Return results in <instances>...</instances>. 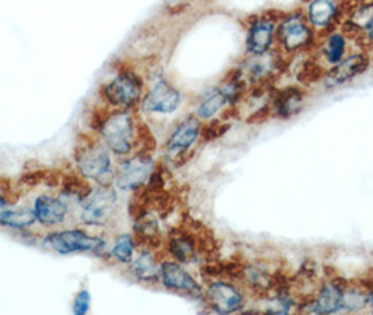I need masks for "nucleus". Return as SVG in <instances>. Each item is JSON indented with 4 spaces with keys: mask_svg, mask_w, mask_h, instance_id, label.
Here are the masks:
<instances>
[{
    "mask_svg": "<svg viewBox=\"0 0 373 315\" xmlns=\"http://www.w3.org/2000/svg\"><path fill=\"white\" fill-rule=\"evenodd\" d=\"M303 106V94L299 89L286 87L279 90L274 100L271 111L279 118H291L296 115Z\"/></svg>",
    "mask_w": 373,
    "mask_h": 315,
    "instance_id": "15",
    "label": "nucleus"
},
{
    "mask_svg": "<svg viewBox=\"0 0 373 315\" xmlns=\"http://www.w3.org/2000/svg\"><path fill=\"white\" fill-rule=\"evenodd\" d=\"M138 126L132 109H111L97 128L107 149L117 156H128L138 145Z\"/></svg>",
    "mask_w": 373,
    "mask_h": 315,
    "instance_id": "1",
    "label": "nucleus"
},
{
    "mask_svg": "<svg viewBox=\"0 0 373 315\" xmlns=\"http://www.w3.org/2000/svg\"><path fill=\"white\" fill-rule=\"evenodd\" d=\"M278 40L283 50L295 52L306 48L313 40V31L301 13L288 16L279 26Z\"/></svg>",
    "mask_w": 373,
    "mask_h": 315,
    "instance_id": "8",
    "label": "nucleus"
},
{
    "mask_svg": "<svg viewBox=\"0 0 373 315\" xmlns=\"http://www.w3.org/2000/svg\"><path fill=\"white\" fill-rule=\"evenodd\" d=\"M275 24L274 20L261 18L250 24L247 37V50L254 56L266 55L272 45Z\"/></svg>",
    "mask_w": 373,
    "mask_h": 315,
    "instance_id": "14",
    "label": "nucleus"
},
{
    "mask_svg": "<svg viewBox=\"0 0 373 315\" xmlns=\"http://www.w3.org/2000/svg\"><path fill=\"white\" fill-rule=\"evenodd\" d=\"M207 300L210 306L219 314H229L242 307V294L229 283L215 282L207 292Z\"/></svg>",
    "mask_w": 373,
    "mask_h": 315,
    "instance_id": "12",
    "label": "nucleus"
},
{
    "mask_svg": "<svg viewBox=\"0 0 373 315\" xmlns=\"http://www.w3.org/2000/svg\"><path fill=\"white\" fill-rule=\"evenodd\" d=\"M201 135V122L198 116H187L183 119L171 132L166 150L171 155H184L200 138Z\"/></svg>",
    "mask_w": 373,
    "mask_h": 315,
    "instance_id": "11",
    "label": "nucleus"
},
{
    "mask_svg": "<svg viewBox=\"0 0 373 315\" xmlns=\"http://www.w3.org/2000/svg\"><path fill=\"white\" fill-rule=\"evenodd\" d=\"M132 276L144 283H156L160 279V266L149 251H142L138 258L131 261Z\"/></svg>",
    "mask_w": 373,
    "mask_h": 315,
    "instance_id": "18",
    "label": "nucleus"
},
{
    "mask_svg": "<svg viewBox=\"0 0 373 315\" xmlns=\"http://www.w3.org/2000/svg\"><path fill=\"white\" fill-rule=\"evenodd\" d=\"M323 53L328 63H338L342 60L345 53V37L341 33H333L325 37V43L323 45Z\"/></svg>",
    "mask_w": 373,
    "mask_h": 315,
    "instance_id": "22",
    "label": "nucleus"
},
{
    "mask_svg": "<svg viewBox=\"0 0 373 315\" xmlns=\"http://www.w3.org/2000/svg\"><path fill=\"white\" fill-rule=\"evenodd\" d=\"M37 221L33 208L0 209V226L11 230H26Z\"/></svg>",
    "mask_w": 373,
    "mask_h": 315,
    "instance_id": "20",
    "label": "nucleus"
},
{
    "mask_svg": "<svg viewBox=\"0 0 373 315\" xmlns=\"http://www.w3.org/2000/svg\"><path fill=\"white\" fill-rule=\"evenodd\" d=\"M144 96V79L134 69H121L102 89L103 100L112 109H134Z\"/></svg>",
    "mask_w": 373,
    "mask_h": 315,
    "instance_id": "3",
    "label": "nucleus"
},
{
    "mask_svg": "<svg viewBox=\"0 0 373 315\" xmlns=\"http://www.w3.org/2000/svg\"><path fill=\"white\" fill-rule=\"evenodd\" d=\"M371 302H372V310H373V290H371Z\"/></svg>",
    "mask_w": 373,
    "mask_h": 315,
    "instance_id": "31",
    "label": "nucleus"
},
{
    "mask_svg": "<svg viewBox=\"0 0 373 315\" xmlns=\"http://www.w3.org/2000/svg\"><path fill=\"white\" fill-rule=\"evenodd\" d=\"M369 65V59L367 53H354L348 56L347 59L340 60L338 63L334 65L333 69L325 72L324 76V86L327 89H335L338 86H342L361 74L362 72L367 70Z\"/></svg>",
    "mask_w": 373,
    "mask_h": 315,
    "instance_id": "9",
    "label": "nucleus"
},
{
    "mask_svg": "<svg viewBox=\"0 0 373 315\" xmlns=\"http://www.w3.org/2000/svg\"><path fill=\"white\" fill-rule=\"evenodd\" d=\"M160 279L168 290L185 293L191 297H201L202 289L195 279L178 263L163 262L160 266Z\"/></svg>",
    "mask_w": 373,
    "mask_h": 315,
    "instance_id": "10",
    "label": "nucleus"
},
{
    "mask_svg": "<svg viewBox=\"0 0 373 315\" xmlns=\"http://www.w3.org/2000/svg\"><path fill=\"white\" fill-rule=\"evenodd\" d=\"M155 171L151 153H138L124 160L115 171V185L121 191H138L144 188Z\"/></svg>",
    "mask_w": 373,
    "mask_h": 315,
    "instance_id": "5",
    "label": "nucleus"
},
{
    "mask_svg": "<svg viewBox=\"0 0 373 315\" xmlns=\"http://www.w3.org/2000/svg\"><path fill=\"white\" fill-rule=\"evenodd\" d=\"M197 241L188 233H178L168 240V253L180 262L191 263L197 260Z\"/></svg>",
    "mask_w": 373,
    "mask_h": 315,
    "instance_id": "19",
    "label": "nucleus"
},
{
    "mask_svg": "<svg viewBox=\"0 0 373 315\" xmlns=\"http://www.w3.org/2000/svg\"><path fill=\"white\" fill-rule=\"evenodd\" d=\"M90 306H92V296L90 292L83 289L80 290L73 302V314L85 315L90 311Z\"/></svg>",
    "mask_w": 373,
    "mask_h": 315,
    "instance_id": "27",
    "label": "nucleus"
},
{
    "mask_svg": "<svg viewBox=\"0 0 373 315\" xmlns=\"http://www.w3.org/2000/svg\"><path fill=\"white\" fill-rule=\"evenodd\" d=\"M75 160L83 178L92 179L102 187H108L112 182L115 171L112 170L109 150L103 142L87 139L85 143L77 146Z\"/></svg>",
    "mask_w": 373,
    "mask_h": 315,
    "instance_id": "2",
    "label": "nucleus"
},
{
    "mask_svg": "<svg viewBox=\"0 0 373 315\" xmlns=\"http://www.w3.org/2000/svg\"><path fill=\"white\" fill-rule=\"evenodd\" d=\"M337 6L333 0H313L308 9V18L313 27L327 31L334 28Z\"/></svg>",
    "mask_w": 373,
    "mask_h": 315,
    "instance_id": "17",
    "label": "nucleus"
},
{
    "mask_svg": "<svg viewBox=\"0 0 373 315\" xmlns=\"http://www.w3.org/2000/svg\"><path fill=\"white\" fill-rule=\"evenodd\" d=\"M6 206H7V199L0 194V209H3Z\"/></svg>",
    "mask_w": 373,
    "mask_h": 315,
    "instance_id": "30",
    "label": "nucleus"
},
{
    "mask_svg": "<svg viewBox=\"0 0 373 315\" xmlns=\"http://www.w3.org/2000/svg\"><path fill=\"white\" fill-rule=\"evenodd\" d=\"M82 221L87 226H104L111 221L117 210V192L108 185L102 187L80 202Z\"/></svg>",
    "mask_w": 373,
    "mask_h": 315,
    "instance_id": "6",
    "label": "nucleus"
},
{
    "mask_svg": "<svg viewBox=\"0 0 373 315\" xmlns=\"http://www.w3.org/2000/svg\"><path fill=\"white\" fill-rule=\"evenodd\" d=\"M324 76H325V70L323 69V66L313 60H308L298 73L299 82L306 86L318 83L324 79Z\"/></svg>",
    "mask_w": 373,
    "mask_h": 315,
    "instance_id": "24",
    "label": "nucleus"
},
{
    "mask_svg": "<svg viewBox=\"0 0 373 315\" xmlns=\"http://www.w3.org/2000/svg\"><path fill=\"white\" fill-rule=\"evenodd\" d=\"M344 289L338 283H328L320 290L318 300H315L310 306L312 313L318 314H331L342 309V297Z\"/></svg>",
    "mask_w": 373,
    "mask_h": 315,
    "instance_id": "16",
    "label": "nucleus"
},
{
    "mask_svg": "<svg viewBox=\"0 0 373 315\" xmlns=\"http://www.w3.org/2000/svg\"><path fill=\"white\" fill-rule=\"evenodd\" d=\"M227 103H229V99L225 90L222 87L215 89L212 92H210L198 105L197 116L200 119H211L213 115L219 112Z\"/></svg>",
    "mask_w": 373,
    "mask_h": 315,
    "instance_id": "21",
    "label": "nucleus"
},
{
    "mask_svg": "<svg viewBox=\"0 0 373 315\" xmlns=\"http://www.w3.org/2000/svg\"><path fill=\"white\" fill-rule=\"evenodd\" d=\"M364 31H365V35H367L368 43H369L371 45H373V14L369 17V20H368Z\"/></svg>",
    "mask_w": 373,
    "mask_h": 315,
    "instance_id": "29",
    "label": "nucleus"
},
{
    "mask_svg": "<svg viewBox=\"0 0 373 315\" xmlns=\"http://www.w3.org/2000/svg\"><path fill=\"white\" fill-rule=\"evenodd\" d=\"M227 129H229V123L227 122L212 121V122L207 123L205 126H201V135L200 136L205 142H212L215 139L220 138Z\"/></svg>",
    "mask_w": 373,
    "mask_h": 315,
    "instance_id": "26",
    "label": "nucleus"
},
{
    "mask_svg": "<svg viewBox=\"0 0 373 315\" xmlns=\"http://www.w3.org/2000/svg\"><path fill=\"white\" fill-rule=\"evenodd\" d=\"M271 112H272V111H271V106H263V108H260L259 111H256L252 116H249L247 121H249L250 123H253V125L261 123V122H264V121L268 119V116H269Z\"/></svg>",
    "mask_w": 373,
    "mask_h": 315,
    "instance_id": "28",
    "label": "nucleus"
},
{
    "mask_svg": "<svg viewBox=\"0 0 373 315\" xmlns=\"http://www.w3.org/2000/svg\"><path fill=\"white\" fill-rule=\"evenodd\" d=\"M33 210L38 223L45 227H53L65 221L67 216V202H65L63 197L55 198L51 195H41L34 201Z\"/></svg>",
    "mask_w": 373,
    "mask_h": 315,
    "instance_id": "13",
    "label": "nucleus"
},
{
    "mask_svg": "<svg viewBox=\"0 0 373 315\" xmlns=\"http://www.w3.org/2000/svg\"><path fill=\"white\" fill-rule=\"evenodd\" d=\"M43 247L60 255L100 253L106 247V241L100 237L90 236L82 230H62L47 234L43 238Z\"/></svg>",
    "mask_w": 373,
    "mask_h": 315,
    "instance_id": "4",
    "label": "nucleus"
},
{
    "mask_svg": "<svg viewBox=\"0 0 373 315\" xmlns=\"http://www.w3.org/2000/svg\"><path fill=\"white\" fill-rule=\"evenodd\" d=\"M134 251L135 238L131 234H121L111 248V257L119 263H131L134 260Z\"/></svg>",
    "mask_w": 373,
    "mask_h": 315,
    "instance_id": "23",
    "label": "nucleus"
},
{
    "mask_svg": "<svg viewBox=\"0 0 373 315\" xmlns=\"http://www.w3.org/2000/svg\"><path fill=\"white\" fill-rule=\"evenodd\" d=\"M368 303V297L361 292V290H352L344 293L342 297V309L350 310V311H357Z\"/></svg>",
    "mask_w": 373,
    "mask_h": 315,
    "instance_id": "25",
    "label": "nucleus"
},
{
    "mask_svg": "<svg viewBox=\"0 0 373 315\" xmlns=\"http://www.w3.org/2000/svg\"><path fill=\"white\" fill-rule=\"evenodd\" d=\"M181 104V93L164 79H159L145 93L139 106L146 114L168 115L178 109Z\"/></svg>",
    "mask_w": 373,
    "mask_h": 315,
    "instance_id": "7",
    "label": "nucleus"
}]
</instances>
